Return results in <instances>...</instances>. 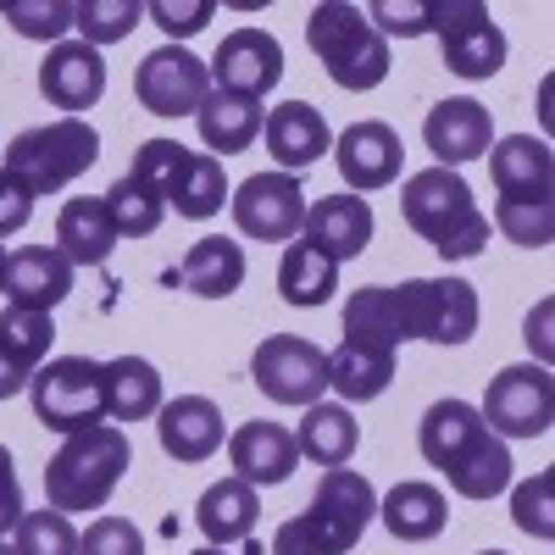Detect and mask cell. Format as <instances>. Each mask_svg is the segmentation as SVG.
Instances as JSON below:
<instances>
[{"label": "cell", "mask_w": 555, "mask_h": 555, "mask_svg": "<svg viewBox=\"0 0 555 555\" xmlns=\"http://www.w3.org/2000/svg\"><path fill=\"white\" fill-rule=\"evenodd\" d=\"M145 17L178 44V39H190V34H201L211 17H217V0H151L145 7Z\"/></svg>", "instance_id": "ee69618b"}, {"label": "cell", "mask_w": 555, "mask_h": 555, "mask_svg": "<svg viewBox=\"0 0 555 555\" xmlns=\"http://www.w3.org/2000/svg\"><path fill=\"white\" fill-rule=\"evenodd\" d=\"M0 555H17V550H12V544H7V539H0Z\"/></svg>", "instance_id": "816d5d0a"}, {"label": "cell", "mask_w": 555, "mask_h": 555, "mask_svg": "<svg viewBox=\"0 0 555 555\" xmlns=\"http://www.w3.org/2000/svg\"><path fill=\"white\" fill-rule=\"evenodd\" d=\"M56 250L73 261V267H106L112 250H117V222H112V206L106 195H78L62 206L56 217Z\"/></svg>", "instance_id": "cb8c5ba5"}, {"label": "cell", "mask_w": 555, "mask_h": 555, "mask_svg": "<svg viewBox=\"0 0 555 555\" xmlns=\"http://www.w3.org/2000/svg\"><path fill=\"white\" fill-rule=\"evenodd\" d=\"M28 217H34V195L23 190V183L0 167V240H12V234H23L28 228Z\"/></svg>", "instance_id": "bcb514c9"}, {"label": "cell", "mask_w": 555, "mask_h": 555, "mask_svg": "<svg viewBox=\"0 0 555 555\" xmlns=\"http://www.w3.org/2000/svg\"><path fill=\"white\" fill-rule=\"evenodd\" d=\"M512 522L539 544L555 539V473H533L528 483L512 489Z\"/></svg>", "instance_id": "60d3db41"}, {"label": "cell", "mask_w": 555, "mask_h": 555, "mask_svg": "<svg viewBox=\"0 0 555 555\" xmlns=\"http://www.w3.org/2000/svg\"><path fill=\"white\" fill-rule=\"evenodd\" d=\"M234 228L261 245H289L306 228V190L295 172H250L234 195H228Z\"/></svg>", "instance_id": "30bf717a"}, {"label": "cell", "mask_w": 555, "mask_h": 555, "mask_svg": "<svg viewBox=\"0 0 555 555\" xmlns=\"http://www.w3.org/2000/svg\"><path fill=\"white\" fill-rule=\"evenodd\" d=\"M139 17H145V7L139 0H78L73 7V28L83 34V44H117L139 28Z\"/></svg>", "instance_id": "74e56055"}, {"label": "cell", "mask_w": 555, "mask_h": 555, "mask_svg": "<svg viewBox=\"0 0 555 555\" xmlns=\"http://www.w3.org/2000/svg\"><path fill=\"white\" fill-rule=\"evenodd\" d=\"M295 444H300V455L317 461V467H345V461L356 455V444H361V423H356L350 405L317 400V405H306V416H300Z\"/></svg>", "instance_id": "1f68e13d"}, {"label": "cell", "mask_w": 555, "mask_h": 555, "mask_svg": "<svg viewBox=\"0 0 555 555\" xmlns=\"http://www.w3.org/2000/svg\"><path fill=\"white\" fill-rule=\"evenodd\" d=\"M378 517H384V528L400 544H428V539H439L450 528V500H444V489L411 478V483H395L378 500Z\"/></svg>", "instance_id": "4316f807"}, {"label": "cell", "mask_w": 555, "mask_h": 555, "mask_svg": "<svg viewBox=\"0 0 555 555\" xmlns=\"http://www.w3.org/2000/svg\"><path fill=\"white\" fill-rule=\"evenodd\" d=\"M400 217L416 240H428L444 261H473L489 245V217L473 201V183L450 167H423L405 178Z\"/></svg>", "instance_id": "7a4b0ae2"}, {"label": "cell", "mask_w": 555, "mask_h": 555, "mask_svg": "<svg viewBox=\"0 0 555 555\" xmlns=\"http://www.w3.org/2000/svg\"><path fill=\"white\" fill-rule=\"evenodd\" d=\"M483 428L494 439H544L555 423V378L550 366L539 361H517V366H500L489 378V395L478 405Z\"/></svg>", "instance_id": "52a82bcc"}, {"label": "cell", "mask_w": 555, "mask_h": 555, "mask_svg": "<svg viewBox=\"0 0 555 555\" xmlns=\"http://www.w3.org/2000/svg\"><path fill=\"white\" fill-rule=\"evenodd\" d=\"M101 162V133L89 128L83 117H56V122H39V128H23L12 145H7V167L23 190L39 201V195H62L73 178H83L89 167Z\"/></svg>", "instance_id": "5b68a950"}, {"label": "cell", "mask_w": 555, "mask_h": 555, "mask_svg": "<svg viewBox=\"0 0 555 555\" xmlns=\"http://www.w3.org/2000/svg\"><path fill=\"white\" fill-rule=\"evenodd\" d=\"M34 416L51 434H83V428H101L106 423V361H89V356H56L44 361L34 384H28Z\"/></svg>", "instance_id": "8992f818"}, {"label": "cell", "mask_w": 555, "mask_h": 555, "mask_svg": "<svg viewBox=\"0 0 555 555\" xmlns=\"http://www.w3.org/2000/svg\"><path fill=\"white\" fill-rule=\"evenodd\" d=\"M378 517V489L356 467H322V483L300 517L278 522L272 555H350Z\"/></svg>", "instance_id": "6da1fadb"}, {"label": "cell", "mask_w": 555, "mask_h": 555, "mask_svg": "<svg viewBox=\"0 0 555 555\" xmlns=\"http://www.w3.org/2000/svg\"><path fill=\"white\" fill-rule=\"evenodd\" d=\"M78 555H145V533L128 517H95L78 533Z\"/></svg>", "instance_id": "7bdbcfd3"}, {"label": "cell", "mask_w": 555, "mask_h": 555, "mask_svg": "<svg viewBox=\"0 0 555 555\" xmlns=\"http://www.w3.org/2000/svg\"><path fill=\"white\" fill-rule=\"evenodd\" d=\"M133 95L151 117H195L211 95V67L195 51H183V44H162V51L139 62Z\"/></svg>", "instance_id": "7c38bea8"}, {"label": "cell", "mask_w": 555, "mask_h": 555, "mask_svg": "<svg viewBox=\"0 0 555 555\" xmlns=\"http://www.w3.org/2000/svg\"><path fill=\"white\" fill-rule=\"evenodd\" d=\"M228 467H234V478H245L250 489L289 483L295 467H300V444L284 423H240L228 434Z\"/></svg>", "instance_id": "e0dca14e"}, {"label": "cell", "mask_w": 555, "mask_h": 555, "mask_svg": "<svg viewBox=\"0 0 555 555\" xmlns=\"http://www.w3.org/2000/svg\"><path fill=\"white\" fill-rule=\"evenodd\" d=\"M39 95L51 101L56 112L78 117L89 106H101L106 95V62L95 44H83V39H62L44 51V67H39Z\"/></svg>", "instance_id": "9a60e30c"}, {"label": "cell", "mask_w": 555, "mask_h": 555, "mask_svg": "<svg viewBox=\"0 0 555 555\" xmlns=\"http://www.w3.org/2000/svg\"><path fill=\"white\" fill-rule=\"evenodd\" d=\"M423 139H428V151L439 156L434 167H450V172H455L461 162L489 156V145H494V117H489V106L455 95V101H439V106L428 112Z\"/></svg>", "instance_id": "603a6c76"}, {"label": "cell", "mask_w": 555, "mask_h": 555, "mask_svg": "<svg viewBox=\"0 0 555 555\" xmlns=\"http://www.w3.org/2000/svg\"><path fill=\"white\" fill-rule=\"evenodd\" d=\"M195 555H228V550H217V544H206V550H195Z\"/></svg>", "instance_id": "681fc988"}, {"label": "cell", "mask_w": 555, "mask_h": 555, "mask_svg": "<svg viewBox=\"0 0 555 555\" xmlns=\"http://www.w3.org/2000/svg\"><path fill=\"white\" fill-rule=\"evenodd\" d=\"M478 555H505V550H478Z\"/></svg>", "instance_id": "f5cc1de1"}, {"label": "cell", "mask_w": 555, "mask_h": 555, "mask_svg": "<svg viewBox=\"0 0 555 555\" xmlns=\"http://www.w3.org/2000/svg\"><path fill=\"white\" fill-rule=\"evenodd\" d=\"M489 172L500 201H555V156L533 133H505L489 145Z\"/></svg>", "instance_id": "ffe728a7"}, {"label": "cell", "mask_w": 555, "mask_h": 555, "mask_svg": "<svg viewBox=\"0 0 555 555\" xmlns=\"http://www.w3.org/2000/svg\"><path fill=\"white\" fill-rule=\"evenodd\" d=\"M300 240L311 250H322L328 261H356L366 245H373V206H366L361 195H322L306 206V228Z\"/></svg>", "instance_id": "7402d4cb"}, {"label": "cell", "mask_w": 555, "mask_h": 555, "mask_svg": "<svg viewBox=\"0 0 555 555\" xmlns=\"http://www.w3.org/2000/svg\"><path fill=\"white\" fill-rule=\"evenodd\" d=\"M395 295L405 317V339L467 345L478 334V289L467 278H405Z\"/></svg>", "instance_id": "ba28073f"}, {"label": "cell", "mask_w": 555, "mask_h": 555, "mask_svg": "<svg viewBox=\"0 0 555 555\" xmlns=\"http://www.w3.org/2000/svg\"><path fill=\"white\" fill-rule=\"evenodd\" d=\"M228 206V178H222V162L217 156H201V151H183L178 172H172V190H167V211L190 217V222H206Z\"/></svg>", "instance_id": "d6a6232c"}, {"label": "cell", "mask_w": 555, "mask_h": 555, "mask_svg": "<svg viewBox=\"0 0 555 555\" xmlns=\"http://www.w3.org/2000/svg\"><path fill=\"white\" fill-rule=\"evenodd\" d=\"M278 78H284V44H278L267 28L222 34L217 56H211V89L267 101V89H278Z\"/></svg>", "instance_id": "4fadbf2b"}, {"label": "cell", "mask_w": 555, "mask_h": 555, "mask_svg": "<svg viewBox=\"0 0 555 555\" xmlns=\"http://www.w3.org/2000/svg\"><path fill=\"white\" fill-rule=\"evenodd\" d=\"M261 122H267L261 101H250V95H228V89H211L206 106L195 112L201 145H206L211 156H240V151H250L256 139H261Z\"/></svg>", "instance_id": "83f0119b"}, {"label": "cell", "mask_w": 555, "mask_h": 555, "mask_svg": "<svg viewBox=\"0 0 555 555\" xmlns=\"http://www.w3.org/2000/svg\"><path fill=\"white\" fill-rule=\"evenodd\" d=\"M366 23H373L384 39H389V34H400V39L434 34V23H439V0H428V7H395V0H378V7L366 12Z\"/></svg>", "instance_id": "f6af8a7d"}, {"label": "cell", "mask_w": 555, "mask_h": 555, "mask_svg": "<svg viewBox=\"0 0 555 555\" xmlns=\"http://www.w3.org/2000/svg\"><path fill=\"white\" fill-rule=\"evenodd\" d=\"M306 44L328 67V78L339 89H350V95H366V89H378L389 78V39L350 0H322V7H311Z\"/></svg>", "instance_id": "277c9868"}, {"label": "cell", "mask_w": 555, "mask_h": 555, "mask_svg": "<svg viewBox=\"0 0 555 555\" xmlns=\"http://www.w3.org/2000/svg\"><path fill=\"white\" fill-rule=\"evenodd\" d=\"M23 522V483H17V461L12 450L0 444V539Z\"/></svg>", "instance_id": "7dc6e473"}, {"label": "cell", "mask_w": 555, "mask_h": 555, "mask_svg": "<svg viewBox=\"0 0 555 555\" xmlns=\"http://www.w3.org/2000/svg\"><path fill=\"white\" fill-rule=\"evenodd\" d=\"M156 439L172 461L195 467V461H211L228 439V423H222V405L206 400V395H178V400H162L156 411Z\"/></svg>", "instance_id": "2e32d148"}, {"label": "cell", "mask_w": 555, "mask_h": 555, "mask_svg": "<svg viewBox=\"0 0 555 555\" xmlns=\"http://www.w3.org/2000/svg\"><path fill=\"white\" fill-rule=\"evenodd\" d=\"M550 317H555V300H539V311L528 317V345L539 350V366H550Z\"/></svg>", "instance_id": "c3c4849f"}, {"label": "cell", "mask_w": 555, "mask_h": 555, "mask_svg": "<svg viewBox=\"0 0 555 555\" xmlns=\"http://www.w3.org/2000/svg\"><path fill=\"white\" fill-rule=\"evenodd\" d=\"M334 162L350 183V195H373V190H389V183L400 178V162H405V145L400 133L378 117L366 122H350L339 139H334Z\"/></svg>", "instance_id": "5bb4252c"}, {"label": "cell", "mask_w": 555, "mask_h": 555, "mask_svg": "<svg viewBox=\"0 0 555 555\" xmlns=\"http://www.w3.org/2000/svg\"><path fill=\"white\" fill-rule=\"evenodd\" d=\"M0 284H7V250H0Z\"/></svg>", "instance_id": "f907efd6"}, {"label": "cell", "mask_w": 555, "mask_h": 555, "mask_svg": "<svg viewBox=\"0 0 555 555\" xmlns=\"http://www.w3.org/2000/svg\"><path fill=\"white\" fill-rule=\"evenodd\" d=\"M128 461H133V444L117 423L67 434L62 450L44 461V500H51V512H67V517L73 512H101L117 494Z\"/></svg>", "instance_id": "3957f363"}, {"label": "cell", "mask_w": 555, "mask_h": 555, "mask_svg": "<svg viewBox=\"0 0 555 555\" xmlns=\"http://www.w3.org/2000/svg\"><path fill=\"white\" fill-rule=\"evenodd\" d=\"M12 550L17 555H78V528L67 512H23V522L12 528Z\"/></svg>", "instance_id": "f35d334b"}, {"label": "cell", "mask_w": 555, "mask_h": 555, "mask_svg": "<svg viewBox=\"0 0 555 555\" xmlns=\"http://www.w3.org/2000/svg\"><path fill=\"white\" fill-rule=\"evenodd\" d=\"M494 228L522 250H544L555 240V201H500Z\"/></svg>", "instance_id": "ab89813d"}, {"label": "cell", "mask_w": 555, "mask_h": 555, "mask_svg": "<svg viewBox=\"0 0 555 555\" xmlns=\"http://www.w3.org/2000/svg\"><path fill=\"white\" fill-rule=\"evenodd\" d=\"M73 272L78 267L56 245H23L7 256V284H0V295L17 311H56L73 295Z\"/></svg>", "instance_id": "d6986e66"}, {"label": "cell", "mask_w": 555, "mask_h": 555, "mask_svg": "<svg viewBox=\"0 0 555 555\" xmlns=\"http://www.w3.org/2000/svg\"><path fill=\"white\" fill-rule=\"evenodd\" d=\"M345 339H366V345H384L400 350L405 345V317H400V295L389 284H366L345 300Z\"/></svg>", "instance_id": "e575fe53"}, {"label": "cell", "mask_w": 555, "mask_h": 555, "mask_svg": "<svg viewBox=\"0 0 555 555\" xmlns=\"http://www.w3.org/2000/svg\"><path fill=\"white\" fill-rule=\"evenodd\" d=\"M444 483H450L461 500H494V494H505V489H512V450H505V439L483 434V439L444 473Z\"/></svg>", "instance_id": "d590c367"}, {"label": "cell", "mask_w": 555, "mask_h": 555, "mask_svg": "<svg viewBox=\"0 0 555 555\" xmlns=\"http://www.w3.org/2000/svg\"><path fill=\"white\" fill-rule=\"evenodd\" d=\"M162 411V373L145 356H117L106 361V416L122 423H151Z\"/></svg>", "instance_id": "4dcf8cb0"}, {"label": "cell", "mask_w": 555, "mask_h": 555, "mask_svg": "<svg viewBox=\"0 0 555 555\" xmlns=\"http://www.w3.org/2000/svg\"><path fill=\"white\" fill-rule=\"evenodd\" d=\"M106 206H112V222H117V240H151L167 217V201L151 183H139L133 172H122L106 190Z\"/></svg>", "instance_id": "8d00e7d4"}, {"label": "cell", "mask_w": 555, "mask_h": 555, "mask_svg": "<svg viewBox=\"0 0 555 555\" xmlns=\"http://www.w3.org/2000/svg\"><path fill=\"white\" fill-rule=\"evenodd\" d=\"M261 139H267V156L278 162V172H306V167H317L322 156H328L334 128L311 101H284V106L267 112Z\"/></svg>", "instance_id": "ac0fdd59"}, {"label": "cell", "mask_w": 555, "mask_h": 555, "mask_svg": "<svg viewBox=\"0 0 555 555\" xmlns=\"http://www.w3.org/2000/svg\"><path fill=\"white\" fill-rule=\"evenodd\" d=\"M0 17H7L23 39H39V44H62L67 28H73V7H67V0H7Z\"/></svg>", "instance_id": "b9f144b4"}, {"label": "cell", "mask_w": 555, "mask_h": 555, "mask_svg": "<svg viewBox=\"0 0 555 555\" xmlns=\"http://www.w3.org/2000/svg\"><path fill=\"white\" fill-rule=\"evenodd\" d=\"M334 289H339V261H328L306 240H295L284 250V261H278V295H284L289 306H300V311H311V306H328Z\"/></svg>", "instance_id": "836d02e7"}, {"label": "cell", "mask_w": 555, "mask_h": 555, "mask_svg": "<svg viewBox=\"0 0 555 555\" xmlns=\"http://www.w3.org/2000/svg\"><path fill=\"white\" fill-rule=\"evenodd\" d=\"M439 56L455 78H494L505 67V28L489 17L483 0H439Z\"/></svg>", "instance_id": "8fae6325"}, {"label": "cell", "mask_w": 555, "mask_h": 555, "mask_svg": "<svg viewBox=\"0 0 555 555\" xmlns=\"http://www.w3.org/2000/svg\"><path fill=\"white\" fill-rule=\"evenodd\" d=\"M51 345H56L51 311H17V306L0 311V400H12L34 384Z\"/></svg>", "instance_id": "44dd1931"}, {"label": "cell", "mask_w": 555, "mask_h": 555, "mask_svg": "<svg viewBox=\"0 0 555 555\" xmlns=\"http://www.w3.org/2000/svg\"><path fill=\"white\" fill-rule=\"evenodd\" d=\"M178 284L190 295H201V300H228L245 284V245L222 240V234L195 240L190 256H183V267H178Z\"/></svg>", "instance_id": "f546056e"}, {"label": "cell", "mask_w": 555, "mask_h": 555, "mask_svg": "<svg viewBox=\"0 0 555 555\" xmlns=\"http://www.w3.org/2000/svg\"><path fill=\"white\" fill-rule=\"evenodd\" d=\"M395 384V350L366 345V339H339V350H328V389L350 405L378 400Z\"/></svg>", "instance_id": "f1b7e54d"}, {"label": "cell", "mask_w": 555, "mask_h": 555, "mask_svg": "<svg viewBox=\"0 0 555 555\" xmlns=\"http://www.w3.org/2000/svg\"><path fill=\"white\" fill-rule=\"evenodd\" d=\"M195 522H201L206 544L234 550V544H245V539L256 533V522H261V494H256L245 478H222V483H211V489L201 494Z\"/></svg>", "instance_id": "484cf974"}, {"label": "cell", "mask_w": 555, "mask_h": 555, "mask_svg": "<svg viewBox=\"0 0 555 555\" xmlns=\"http://www.w3.org/2000/svg\"><path fill=\"white\" fill-rule=\"evenodd\" d=\"M483 434H489V428H483L478 405H467V400H434V405L423 411V423H416V450H423L428 467L450 473Z\"/></svg>", "instance_id": "d4e9b609"}, {"label": "cell", "mask_w": 555, "mask_h": 555, "mask_svg": "<svg viewBox=\"0 0 555 555\" xmlns=\"http://www.w3.org/2000/svg\"><path fill=\"white\" fill-rule=\"evenodd\" d=\"M250 378L272 405H317L328 395V350L300 334H267L250 356Z\"/></svg>", "instance_id": "9c48e42d"}]
</instances>
